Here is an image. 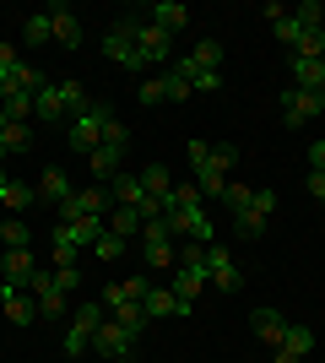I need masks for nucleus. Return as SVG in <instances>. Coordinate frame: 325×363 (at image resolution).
Segmentation results:
<instances>
[{"label": "nucleus", "mask_w": 325, "mask_h": 363, "mask_svg": "<svg viewBox=\"0 0 325 363\" xmlns=\"http://www.w3.org/2000/svg\"><path fill=\"white\" fill-rule=\"evenodd\" d=\"M271 217H277V190H255V196L233 212V223H239L244 239H261V233H271Z\"/></svg>", "instance_id": "f257e3e1"}, {"label": "nucleus", "mask_w": 325, "mask_h": 363, "mask_svg": "<svg viewBox=\"0 0 325 363\" xmlns=\"http://www.w3.org/2000/svg\"><path fill=\"white\" fill-rule=\"evenodd\" d=\"M103 120H108V104L76 108V120H71V147L76 152H98L103 147Z\"/></svg>", "instance_id": "f03ea898"}, {"label": "nucleus", "mask_w": 325, "mask_h": 363, "mask_svg": "<svg viewBox=\"0 0 325 363\" xmlns=\"http://www.w3.org/2000/svg\"><path fill=\"white\" fill-rule=\"evenodd\" d=\"M314 114H325V98H320V92H304V87H287V92H282V120L293 125V130H298V125H309Z\"/></svg>", "instance_id": "7ed1b4c3"}, {"label": "nucleus", "mask_w": 325, "mask_h": 363, "mask_svg": "<svg viewBox=\"0 0 325 363\" xmlns=\"http://www.w3.org/2000/svg\"><path fill=\"white\" fill-rule=\"evenodd\" d=\"M130 347H136V336L125 331V325H114V320H103V325H98V336H93V352H98V358L125 363V358H130Z\"/></svg>", "instance_id": "20e7f679"}, {"label": "nucleus", "mask_w": 325, "mask_h": 363, "mask_svg": "<svg viewBox=\"0 0 325 363\" xmlns=\"http://www.w3.org/2000/svg\"><path fill=\"white\" fill-rule=\"evenodd\" d=\"M136 55H141V65H163L173 55V33H163V28H152V22H136Z\"/></svg>", "instance_id": "39448f33"}, {"label": "nucleus", "mask_w": 325, "mask_h": 363, "mask_svg": "<svg viewBox=\"0 0 325 363\" xmlns=\"http://www.w3.org/2000/svg\"><path fill=\"white\" fill-rule=\"evenodd\" d=\"M141 315H147V325H152V320H169V315H173V320H185L190 309L173 298L169 282H152V288H147V298H141Z\"/></svg>", "instance_id": "423d86ee"}, {"label": "nucleus", "mask_w": 325, "mask_h": 363, "mask_svg": "<svg viewBox=\"0 0 325 363\" xmlns=\"http://www.w3.org/2000/svg\"><path fill=\"white\" fill-rule=\"evenodd\" d=\"M206 277H212L222 293H239V288H244V277H239V266H233V255L222 250V244H206Z\"/></svg>", "instance_id": "0eeeda50"}, {"label": "nucleus", "mask_w": 325, "mask_h": 363, "mask_svg": "<svg viewBox=\"0 0 325 363\" xmlns=\"http://www.w3.org/2000/svg\"><path fill=\"white\" fill-rule=\"evenodd\" d=\"M0 108H6V120H11V125H28L33 114H38V92L11 87V82H0Z\"/></svg>", "instance_id": "6e6552de"}, {"label": "nucleus", "mask_w": 325, "mask_h": 363, "mask_svg": "<svg viewBox=\"0 0 325 363\" xmlns=\"http://www.w3.org/2000/svg\"><path fill=\"white\" fill-rule=\"evenodd\" d=\"M0 277L16 282V288H28L33 277H38V255H33V250H6V255H0Z\"/></svg>", "instance_id": "1a4fd4ad"}, {"label": "nucleus", "mask_w": 325, "mask_h": 363, "mask_svg": "<svg viewBox=\"0 0 325 363\" xmlns=\"http://www.w3.org/2000/svg\"><path fill=\"white\" fill-rule=\"evenodd\" d=\"M103 55L120 65V71H141V55H136V44H130V33H125V28L103 33Z\"/></svg>", "instance_id": "9d476101"}, {"label": "nucleus", "mask_w": 325, "mask_h": 363, "mask_svg": "<svg viewBox=\"0 0 325 363\" xmlns=\"http://www.w3.org/2000/svg\"><path fill=\"white\" fill-rule=\"evenodd\" d=\"M103 206H108V184L103 190H76V196L60 206V217L65 223H76V217H103Z\"/></svg>", "instance_id": "9b49d317"}, {"label": "nucleus", "mask_w": 325, "mask_h": 363, "mask_svg": "<svg viewBox=\"0 0 325 363\" xmlns=\"http://www.w3.org/2000/svg\"><path fill=\"white\" fill-rule=\"evenodd\" d=\"M55 233H60V239H71V244L81 250V244H98V239L108 233V217H76V223H60Z\"/></svg>", "instance_id": "f8f14e48"}, {"label": "nucleus", "mask_w": 325, "mask_h": 363, "mask_svg": "<svg viewBox=\"0 0 325 363\" xmlns=\"http://www.w3.org/2000/svg\"><path fill=\"white\" fill-rule=\"evenodd\" d=\"M147 277H120V282H108V293H103V309H120V303H141L147 298Z\"/></svg>", "instance_id": "ddd939ff"}, {"label": "nucleus", "mask_w": 325, "mask_h": 363, "mask_svg": "<svg viewBox=\"0 0 325 363\" xmlns=\"http://www.w3.org/2000/svg\"><path fill=\"white\" fill-rule=\"evenodd\" d=\"M49 28H55V44H65V49L81 44V22L71 6H49Z\"/></svg>", "instance_id": "4468645a"}, {"label": "nucleus", "mask_w": 325, "mask_h": 363, "mask_svg": "<svg viewBox=\"0 0 325 363\" xmlns=\"http://www.w3.org/2000/svg\"><path fill=\"white\" fill-rule=\"evenodd\" d=\"M71 196H76V190H71V179H65V168H44V174H38V201L65 206Z\"/></svg>", "instance_id": "2eb2a0df"}, {"label": "nucleus", "mask_w": 325, "mask_h": 363, "mask_svg": "<svg viewBox=\"0 0 325 363\" xmlns=\"http://www.w3.org/2000/svg\"><path fill=\"white\" fill-rule=\"evenodd\" d=\"M108 201H114V206H141V201H147L141 174H114V179H108Z\"/></svg>", "instance_id": "dca6fc26"}, {"label": "nucleus", "mask_w": 325, "mask_h": 363, "mask_svg": "<svg viewBox=\"0 0 325 363\" xmlns=\"http://www.w3.org/2000/svg\"><path fill=\"white\" fill-rule=\"evenodd\" d=\"M173 71L190 82V92H217L222 87V71H206V65H195V60H173Z\"/></svg>", "instance_id": "f3484780"}, {"label": "nucleus", "mask_w": 325, "mask_h": 363, "mask_svg": "<svg viewBox=\"0 0 325 363\" xmlns=\"http://www.w3.org/2000/svg\"><path fill=\"white\" fill-rule=\"evenodd\" d=\"M185 22H190V6H179V0H157V6H152V28L179 33Z\"/></svg>", "instance_id": "a211bd4d"}, {"label": "nucleus", "mask_w": 325, "mask_h": 363, "mask_svg": "<svg viewBox=\"0 0 325 363\" xmlns=\"http://www.w3.org/2000/svg\"><path fill=\"white\" fill-rule=\"evenodd\" d=\"M249 320H255V336H261L266 347H282V331H287V320H282L277 309H255Z\"/></svg>", "instance_id": "6ab92c4d"}, {"label": "nucleus", "mask_w": 325, "mask_h": 363, "mask_svg": "<svg viewBox=\"0 0 325 363\" xmlns=\"http://www.w3.org/2000/svg\"><path fill=\"white\" fill-rule=\"evenodd\" d=\"M293 87L320 92V98H325V65L320 60H298V55H293Z\"/></svg>", "instance_id": "aec40b11"}, {"label": "nucleus", "mask_w": 325, "mask_h": 363, "mask_svg": "<svg viewBox=\"0 0 325 363\" xmlns=\"http://www.w3.org/2000/svg\"><path fill=\"white\" fill-rule=\"evenodd\" d=\"M141 190H147V196H157V201H173L169 168H163V163H147V168H141Z\"/></svg>", "instance_id": "412c9836"}, {"label": "nucleus", "mask_w": 325, "mask_h": 363, "mask_svg": "<svg viewBox=\"0 0 325 363\" xmlns=\"http://www.w3.org/2000/svg\"><path fill=\"white\" fill-rule=\"evenodd\" d=\"M282 352L309 358V352H314V331H309V325H298V320H287V331H282Z\"/></svg>", "instance_id": "4be33fe9"}, {"label": "nucleus", "mask_w": 325, "mask_h": 363, "mask_svg": "<svg viewBox=\"0 0 325 363\" xmlns=\"http://www.w3.org/2000/svg\"><path fill=\"white\" fill-rule=\"evenodd\" d=\"M0 309H6V320H11V325H33V315H38V298L22 288V293H11V298L0 303Z\"/></svg>", "instance_id": "5701e85b"}, {"label": "nucleus", "mask_w": 325, "mask_h": 363, "mask_svg": "<svg viewBox=\"0 0 325 363\" xmlns=\"http://www.w3.org/2000/svg\"><path fill=\"white\" fill-rule=\"evenodd\" d=\"M0 201H6V212H11V217H22L33 201H38V190H33V184H22V179H11L6 190H0Z\"/></svg>", "instance_id": "b1692460"}, {"label": "nucleus", "mask_w": 325, "mask_h": 363, "mask_svg": "<svg viewBox=\"0 0 325 363\" xmlns=\"http://www.w3.org/2000/svg\"><path fill=\"white\" fill-rule=\"evenodd\" d=\"M120 157H125L120 147H98V152H87V168H93L98 179H114V174H120Z\"/></svg>", "instance_id": "393cba45"}, {"label": "nucleus", "mask_w": 325, "mask_h": 363, "mask_svg": "<svg viewBox=\"0 0 325 363\" xmlns=\"http://www.w3.org/2000/svg\"><path fill=\"white\" fill-rule=\"evenodd\" d=\"M0 244H6V250H33V228L22 223V217H6V223H0Z\"/></svg>", "instance_id": "a878e982"}, {"label": "nucleus", "mask_w": 325, "mask_h": 363, "mask_svg": "<svg viewBox=\"0 0 325 363\" xmlns=\"http://www.w3.org/2000/svg\"><path fill=\"white\" fill-rule=\"evenodd\" d=\"M60 114H65L60 82H44V87H38V120H60Z\"/></svg>", "instance_id": "bb28decb"}, {"label": "nucleus", "mask_w": 325, "mask_h": 363, "mask_svg": "<svg viewBox=\"0 0 325 363\" xmlns=\"http://www.w3.org/2000/svg\"><path fill=\"white\" fill-rule=\"evenodd\" d=\"M108 320V309L103 303H76V325L71 331H81V336H98V325Z\"/></svg>", "instance_id": "cd10ccee"}, {"label": "nucleus", "mask_w": 325, "mask_h": 363, "mask_svg": "<svg viewBox=\"0 0 325 363\" xmlns=\"http://www.w3.org/2000/svg\"><path fill=\"white\" fill-rule=\"evenodd\" d=\"M108 320H114V325H125L130 336L147 331V315H141V303H120V309H108Z\"/></svg>", "instance_id": "c85d7f7f"}, {"label": "nucleus", "mask_w": 325, "mask_h": 363, "mask_svg": "<svg viewBox=\"0 0 325 363\" xmlns=\"http://www.w3.org/2000/svg\"><path fill=\"white\" fill-rule=\"evenodd\" d=\"M108 233H120V239L141 233V212H136V206H114V217H108Z\"/></svg>", "instance_id": "c756f323"}, {"label": "nucleus", "mask_w": 325, "mask_h": 363, "mask_svg": "<svg viewBox=\"0 0 325 363\" xmlns=\"http://www.w3.org/2000/svg\"><path fill=\"white\" fill-rule=\"evenodd\" d=\"M6 82H11V87H28V92H38V87H44V71H38L33 60H16V71L6 76Z\"/></svg>", "instance_id": "7c9ffc66"}, {"label": "nucleus", "mask_w": 325, "mask_h": 363, "mask_svg": "<svg viewBox=\"0 0 325 363\" xmlns=\"http://www.w3.org/2000/svg\"><path fill=\"white\" fill-rule=\"evenodd\" d=\"M22 38H28V44H49V38H55V28H49V11L28 16V22H22Z\"/></svg>", "instance_id": "2f4dec72"}, {"label": "nucleus", "mask_w": 325, "mask_h": 363, "mask_svg": "<svg viewBox=\"0 0 325 363\" xmlns=\"http://www.w3.org/2000/svg\"><path fill=\"white\" fill-rule=\"evenodd\" d=\"M233 163H239V147H212V163H206L201 174H222V179H228Z\"/></svg>", "instance_id": "473e14b6"}, {"label": "nucleus", "mask_w": 325, "mask_h": 363, "mask_svg": "<svg viewBox=\"0 0 325 363\" xmlns=\"http://www.w3.org/2000/svg\"><path fill=\"white\" fill-rule=\"evenodd\" d=\"M271 28H277V38H282V44H287V49H298V38H304V22H298L293 11H287V16H277Z\"/></svg>", "instance_id": "72a5a7b5"}, {"label": "nucleus", "mask_w": 325, "mask_h": 363, "mask_svg": "<svg viewBox=\"0 0 325 363\" xmlns=\"http://www.w3.org/2000/svg\"><path fill=\"white\" fill-rule=\"evenodd\" d=\"M163 98H169V104H185V98H190V82L173 71V65L163 71Z\"/></svg>", "instance_id": "f704fd0d"}, {"label": "nucleus", "mask_w": 325, "mask_h": 363, "mask_svg": "<svg viewBox=\"0 0 325 363\" xmlns=\"http://www.w3.org/2000/svg\"><path fill=\"white\" fill-rule=\"evenodd\" d=\"M190 60H195V65H206V71H217V65H222V44H217V38H201Z\"/></svg>", "instance_id": "c9c22d12"}, {"label": "nucleus", "mask_w": 325, "mask_h": 363, "mask_svg": "<svg viewBox=\"0 0 325 363\" xmlns=\"http://www.w3.org/2000/svg\"><path fill=\"white\" fill-rule=\"evenodd\" d=\"M6 152H33V125H6Z\"/></svg>", "instance_id": "e433bc0d"}, {"label": "nucleus", "mask_w": 325, "mask_h": 363, "mask_svg": "<svg viewBox=\"0 0 325 363\" xmlns=\"http://www.w3.org/2000/svg\"><path fill=\"white\" fill-rule=\"evenodd\" d=\"M298 22H304V33H314V28H325V6H320V0H304V6H298Z\"/></svg>", "instance_id": "4c0bfd02"}, {"label": "nucleus", "mask_w": 325, "mask_h": 363, "mask_svg": "<svg viewBox=\"0 0 325 363\" xmlns=\"http://www.w3.org/2000/svg\"><path fill=\"white\" fill-rule=\"evenodd\" d=\"M49 277H55V288H60L65 298H71V293L81 288V272H76V266H55V272H49Z\"/></svg>", "instance_id": "58836bf2"}, {"label": "nucleus", "mask_w": 325, "mask_h": 363, "mask_svg": "<svg viewBox=\"0 0 325 363\" xmlns=\"http://www.w3.org/2000/svg\"><path fill=\"white\" fill-rule=\"evenodd\" d=\"M103 147H130V130H125V125L120 120H114V114H108V120H103Z\"/></svg>", "instance_id": "ea45409f"}, {"label": "nucleus", "mask_w": 325, "mask_h": 363, "mask_svg": "<svg viewBox=\"0 0 325 363\" xmlns=\"http://www.w3.org/2000/svg\"><path fill=\"white\" fill-rule=\"evenodd\" d=\"M93 255H98V260H120V255H125V239H120V233H103V239L93 244Z\"/></svg>", "instance_id": "a19ab883"}, {"label": "nucleus", "mask_w": 325, "mask_h": 363, "mask_svg": "<svg viewBox=\"0 0 325 363\" xmlns=\"http://www.w3.org/2000/svg\"><path fill=\"white\" fill-rule=\"evenodd\" d=\"M173 206H206L201 184H173Z\"/></svg>", "instance_id": "79ce46f5"}, {"label": "nucleus", "mask_w": 325, "mask_h": 363, "mask_svg": "<svg viewBox=\"0 0 325 363\" xmlns=\"http://www.w3.org/2000/svg\"><path fill=\"white\" fill-rule=\"evenodd\" d=\"M195 184H201V196H228V179H222V174H195Z\"/></svg>", "instance_id": "37998d69"}, {"label": "nucleus", "mask_w": 325, "mask_h": 363, "mask_svg": "<svg viewBox=\"0 0 325 363\" xmlns=\"http://www.w3.org/2000/svg\"><path fill=\"white\" fill-rule=\"evenodd\" d=\"M249 196H255V184H239V179H228V196H222V201H228L233 212H239V206H244Z\"/></svg>", "instance_id": "c03bdc74"}, {"label": "nucleus", "mask_w": 325, "mask_h": 363, "mask_svg": "<svg viewBox=\"0 0 325 363\" xmlns=\"http://www.w3.org/2000/svg\"><path fill=\"white\" fill-rule=\"evenodd\" d=\"M55 266H76V244L55 233Z\"/></svg>", "instance_id": "a18cd8bd"}, {"label": "nucleus", "mask_w": 325, "mask_h": 363, "mask_svg": "<svg viewBox=\"0 0 325 363\" xmlns=\"http://www.w3.org/2000/svg\"><path fill=\"white\" fill-rule=\"evenodd\" d=\"M65 352H71V358L93 352V336H81V331H65Z\"/></svg>", "instance_id": "49530a36"}, {"label": "nucleus", "mask_w": 325, "mask_h": 363, "mask_svg": "<svg viewBox=\"0 0 325 363\" xmlns=\"http://www.w3.org/2000/svg\"><path fill=\"white\" fill-rule=\"evenodd\" d=\"M60 98H65V108H87V98H81V82H60Z\"/></svg>", "instance_id": "de8ad7c7"}, {"label": "nucleus", "mask_w": 325, "mask_h": 363, "mask_svg": "<svg viewBox=\"0 0 325 363\" xmlns=\"http://www.w3.org/2000/svg\"><path fill=\"white\" fill-rule=\"evenodd\" d=\"M206 163H212V147H206V141H190V168H195V174H201Z\"/></svg>", "instance_id": "09e8293b"}, {"label": "nucleus", "mask_w": 325, "mask_h": 363, "mask_svg": "<svg viewBox=\"0 0 325 363\" xmlns=\"http://www.w3.org/2000/svg\"><path fill=\"white\" fill-rule=\"evenodd\" d=\"M141 104H169V98H163V76H157V82H141Z\"/></svg>", "instance_id": "8fccbe9b"}, {"label": "nucleus", "mask_w": 325, "mask_h": 363, "mask_svg": "<svg viewBox=\"0 0 325 363\" xmlns=\"http://www.w3.org/2000/svg\"><path fill=\"white\" fill-rule=\"evenodd\" d=\"M309 174H325V141H309Z\"/></svg>", "instance_id": "3c124183"}, {"label": "nucleus", "mask_w": 325, "mask_h": 363, "mask_svg": "<svg viewBox=\"0 0 325 363\" xmlns=\"http://www.w3.org/2000/svg\"><path fill=\"white\" fill-rule=\"evenodd\" d=\"M11 71H16V49H11V44H0V82H6Z\"/></svg>", "instance_id": "603ef678"}, {"label": "nucleus", "mask_w": 325, "mask_h": 363, "mask_svg": "<svg viewBox=\"0 0 325 363\" xmlns=\"http://www.w3.org/2000/svg\"><path fill=\"white\" fill-rule=\"evenodd\" d=\"M309 196H314V201H325V174H309Z\"/></svg>", "instance_id": "864d4df0"}, {"label": "nucleus", "mask_w": 325, "mask_h": 363, "mask_svg": "<svg viewBox=\"0 0 325 363\" xmlns=\"http://www.w3.org/2000/svg\"><path fill=\"white\" fill-rule=\"evenodd\" d=\"M271 363H304V358H293V352H282V347H277V358H271Z\"/></svg>", "instance_id": "5fc2aeb1"}, {"label": "nucleus", "mask_w": 325, "mask_h": 363, "mask_svg": "<svg viewBox=\"0 0 325 363\" xmlns=\"http://www.w3.org/2000/svg\"><path fill=\"white\" fill-rule=\"evenodd\" d=\"M6 184H11V174H6V163H0V190H6Z\"/></svg>", "instance_id": "6e6d98bb"}, {"label": "nucleus", "mask_w": 325, "mask_h": 363, "mask_svg": "<svg viewBox=\"0 0 325 363\" xmlns=\"http://www.w3.org/2000/svg\"><path fill=\"white\" fill-rule=\"evenodd\" d=\"M6 125H11V120H6V108H0V136H6Z\"/></svg>", "instance_id": "4d7b16f0"}, {"label": "nucleus", "mask_w": 325, "mask_h": 363, "mask_svg": "<svg viewBox=\"0 0 325 363\" xmlns=\"http://www.w3.org/2000/svg\"><path fill=\"white\" fill-rule=\"evenodd\" d=\"M0 163H6V141H0Z\"/></svg>", "instance_id": "13d9d810"}, {"label": "nucleus", "mask_w": 325, "mask_h": 363, "mask_svg": "<svg viewBox=\"0 0 325 363\" xmlns=\"http://www.w3.org/2000/svg\"><path fill=\"white\" fill-rule=\"evenodd\" d=\"M320 65H325V55H320Z\"/></svg>", "instance_id": "bf43d9fd"}]
</instances>
